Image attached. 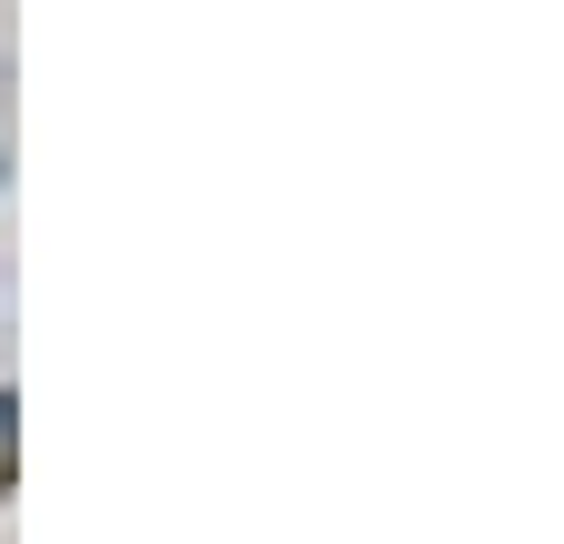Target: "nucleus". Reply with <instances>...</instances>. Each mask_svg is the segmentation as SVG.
I'll return each instance as SVG.
<instances>
[{
    "label": "nucleus",
    "instance_id": "f257e3e1",
    "mask_svg": "<svg viewBox=\"0 0 564 544\" xmlns=\"http://www.w3.org/2000/svg\"><path fill=\"white\" fill-rule=\"evenodd\" d=\"M11 474H21V434H11V414H0V494H11Z\"/></svg>",
    "mask_w": 564,
    "mask_h": 544
}]
</instances>
